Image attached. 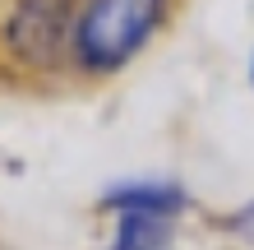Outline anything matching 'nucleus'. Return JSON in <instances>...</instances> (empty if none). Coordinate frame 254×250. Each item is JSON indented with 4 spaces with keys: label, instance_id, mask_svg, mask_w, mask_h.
Instances as JSON below:
<instances>
[{
    "label": "nucleus",
    "instance_id": "nucleus-1",
    "mask_svg": "<svg viewBox=\"0 0 254 250\" xmlns=\"http://www.w3.org/2000/svg\"><path fill=\"white\" fill-rule=\"evenodd\" d=\"M171 0H83L69 28V61L83 75H116L162 33Z\"/></svg>",
    "mask_w": 254,
    "mask_h": 250
},
{
    "label": "nucleus",
    "instance_id": "nucleus-2",
    "mask_svg": "<svg viewBox=\"0 0 254 250\" xmlns=\"http://www.w3.org/2000/svg\"><path fill=\"white\" fill-rule=\"evenodd\" d=\"M74 9V0H14L5 14V47L23 65L51 70L61 56H69Z\"/></svg>",
    "mask_w": 254,
    "mask_h": 250
},
{
    "label": "nucleus",
    "instance_id": "nucleus-3",
    "mask_svg": "<svg viewBox=\"0 0 254 250\" xmlns=\"http://www.w3.org/2000/svg\"><path fill=\"white\" fill-rule=\"evenodd\" d=\"M102 209H107V213H162V218H181L190 209V195H185L181 181L143 176V181H116L107 195H102Z\"/></svg>",
    "mask_w": 254,
    "mask_h": 250
},
{
    "label": "nucleus",
    "instance_id": "nucleus-4",
    "mask_svg": "<svg viewBox=\"0 0 254 250\" xmlns=\"http://www.w3.org/2000/svg\"><path fill=\"white\" fill-rule=\"evenodd\" d=\"M107 250H176V218L162 213H116Z\"/></svg>",
    "mask_w": 254,
    "mask_h": 250
},
{
    "label": "nucleus",
    "instance_id": "nucleus-5",
    "mask_svg": "<svg viewBox=\"0 0 254 250\" xmlns=\"http://www.w3.org/2000/svg\"><path fill=\"white\" fill-rule=\"evenodd\" d=\"M250 83H254V56H250Z\"/></svg>",
    "mask_w": 254,
    "mask_h": 250
}]
</instances>
